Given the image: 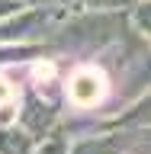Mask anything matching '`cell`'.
Instances as JSON below:
<instances>
[{
    "instance_id": "2",
    "label": "cell",
    "mask_w": 151,
    "mask_h": 154,
    "mask_svg": "<svg viewBox=\"0 0 151 154\" xmlns=\"http://www.w3.org/2000/svg\"><path fill=\"white\" fill-rule=\"evenodd\" d=\"M0 154H29V141L19 132H0Z\"/></svg>"
},
{
    "instance_id": "1",
    "label": "cell",
    "mask_w": 151,
    "mask_h": 154,
    "mask_svg": "<svg viewBox=\"0 0 151 154\" xmlns=\"http://www.w3.org/2000/svg\"><path fill=\"white\" fill-rule=\"evenodd\" d=\"M103 74L96 71V67H80L74 77H71V84H68V96L74 100L77 106H93L100 96H103Z\"/></svg>"
},
{
    "instance_id": "3",
    "label": "cell",
    "mask_w": 151,
    "mask_h": 154,
    "mask_svg": "<svg viewBox=\"0 0 151 154\" xmlns=\"http://www.w3.org/2000/svg\"><path fill=\"white\" fill-rule=\"evenodd\" d=\"M13 7H16V0H0V13H10Z\"/></svg>"
}]
</instances>
